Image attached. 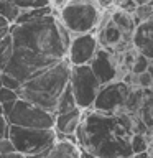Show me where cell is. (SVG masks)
Listing matches in <instances>:
<instances>
[{"label":"cell","instance_id":"25","mask_svg":"<svg viewBox=\"0 0 153 158\" xmlns=\"http://www.w3.org/2000/svg\"><path fill=\"white\" fill-rule=\"evenodd\" d=\"M13 150H15V148H13V145H12V142H10L8 137H2V138H0V153H2V155H7V153L13 152Z\"/></svg>","mask_w":153,"mask_h":158},{"label":"cell","instance_id":"23","mask_svg":"<svg viewBox=\"0 0 153 158\" xmlns=\"http://www.w3.org/2000/svg\"><path fill=\"white\" fill-rule=\"evenodd\" d=\"M135 79H137V87L150 89L153 86V77L150 76V73H148V71H143L140 74H135Z\"/></svg>","mask_w":153,"mask_h":158},{"label":"cell","instance_id":"9","mask_svg":"<svg viewBox=\"0 0 153 158\" xmlns=\"http://www.w3.org/2000/svg\"><path fill=\"white\" fill-rule=\"evenodd\" d=\"M89 66H91L92 73L96 74V77L101 82V86L122 77L117 53L112 51V49L99 46L96 49V53H94L92 59L89 61Z\"/></svg>","mask_w":153,"mask_h":158},{"label":"cell","instance_id":"7","mask_svg":"<svg viewBox=\"0 0 153 158\" xmlns=\"http://www.w3.org/2000/svg\"><path fill=\"white\" fill-rule=\"evenodd\" d=\"M5 118H7L8 125L30 127V128H54L53 112H48L20 97L15 101L12 110L5 115Z\"/></svg>","mask_w":153,"mask_h":158},{"label":"cell","instance_id":"14","mask_svg":"<svg viewBox=\"0 0 153 158\" xmlns=\"http://www.w3.org/2000/svg\"><path fill=\"white\" fill-rule=\"evenodd\" d=\"M110 22L114 25H117L128 36H132L133 30H135V25H137L135 20H133V15L125 12V10H120V8H114L110 12Z\"/></svg>","mask_w":153,"mask_h":158},{"label":"cell","instance_id":"33","mask_svg":"<svg viewBox=\"0 0 153 158\" xmlns=\"http://www.w3.org/2000/svg\"><path fill=\"white\" fill-rule=\"evenodd\" d=\"M0 115H3V110H2V104H0Z\"/></svg>","mask_w":153,"mask_h":158},{"label":"cell","instance_id":"11","mask_svg":"<svg viewBox=\"0 0 153 158\" xmlns=\"http://www.w3.org/2000/svg\"><path fill=\"white\" fill-rule=\"evenodd\" d=\"M130 41L138 53L145 54L148 59H153V20L137 23Z\"/></svg>","mask_w":153,"mask_h":158},{"label":"cell","instance_id":"30","mask_svg":"<svg viewBox=\"0 0 153 158\" xmlns=\"http://www.w3.org/2000/svg\"><path fill=\"white\" fill-rule=\"evenodd\" d=\"M147 71L150 73V76L153 77V59H150V63H148V68H147Z\"/></svg>","mask_w":153,"mask_h":158},{"label":"cell","instance_id":"22","mask_svg":"<svg viewBox=\"0 0 153 158\" xmlns=\"http://www.w3.org/2000/svg\"><path fill=\"white\" fill-rule=\"evenodd\" d=\"M2 86L12 89V91H18L20 86H22V82H20L15 76H12V74L2 71Z\"/></svg>","mask_w":153,"mask_h":158},{"label":"cell","instance_id":"35","mask_svg":"<svg viewBox=\"0 0 153 158\" xmlns=\"http://www.w3.org/2000/svg\"><path fill=\"white\" fill-rule=\"evenodd\" d=\"M150 91H151V96H153V86H151V87H150Z\"/></svg>","mask_w":153,"mask_h":158},{"label":"cell","instance_id":"16","mask_svg":"<svg viewBox=\"0 0 153 158\" xmlns=\"http://www.w3.org/2000/svg\"><path fill=\"white\" fill-rule=\"evenodd\" d=\"M142 102H143V89L142 87H132L130 94H128V97L125 101V106H123V110L132 114V115H137L140 107H142Z\"/></svg>","mask_w":153,"mask_h":158},{"label":"cell","instance_id":"31","mask_svg":"<svg viewBox=\"0 0 153 158\" xmlns=\"http://www.w3.org/2000/svg\"><path fill=\"white\" fill-rule=\"evenodd\" d=\"M148 2H151V0H135L137 5H145V3H148Z\"/></svg>","mask_w":153,"mask_h":158},{"label":"cell","instance_id":"3","mask_svg":"<svg viewBox=\"0 0 153 158\" xmlns=\"http://www.w3.org/2000/svg\"><path fill=\"white\" fill-rule=\"evenodd\" d=\"M69 73H71V63L68 61V58H64L59 63L43 69L41 73L25 81L17 94L20 99H25L54 114L58 97L61 96V92L69 82Z\"/></svg>","mask_w":153,"mask_h":158},{"label":"cell","instance_id":"21","mask_svg":"<svg viewBox=\"0 0 153 158\" xmlns=\"http://www.w3.org/2000/svg\"><path fill=\"white\" fill-rule=\"evenodd\" d=\"M148 63H150V59H148L145 54H142V53L137 51L135 58H133V61H132V64H130V73H132V74H140V73H143V71H147Z\"/></svg>","mask_w":153,"mask_h":158},{"label":"cell","instance_id":"5","mask_svg":"<svg viewBox=\"0 0 153 158\" xmlns=\"http://www.w3.org/2000/svg\"><path fill=\"white\" fill-rule=\"evenodd\" d=\"M8 138L15 150L28 156L49 148L58 140V133L54 128H30L8 125Z\"/></svg>","mask_w":153,"mask_h":158},{"label":"cell","instance_id":"26","mask_svg":"<svg viewBox=\"0 0 153 158\" xmlns=\"http://www.w3.org/2000/svg\"><path fill=\"white\" fill-rule=\"evenodd\" d=\"M115 5H117V8L125 10V12H128V13H132L133 10H135V7H137L135 0H120V2L115 3Z\"/></svg>","mask_w":153,"mask_h":158},{"label":"cell","instance_id":"17","mask_svg":"<svg viewBox=\"0 0 153 158\" xmlns=\"http://www.w3.org/2000/svg\"><path fill=\"white\" fill-rule=\"evenodd\" d=\"M54 8L51 5H46V7H39V8H25V10H20L18 17L15 18L13 23H25V22H30L33 18H38V17H43V15H48V13H53Z\"/></svg>","mask_w":153,"mask_h":158},{"label":"cell","instance_id":"32","mask_svg":"<svg viewBox=\"0 0 153 158\" xmlns=\"http://www.w3.org/2000/svg\"><path fill=\"white\" fill-rule=\"evenodd\" d=\"M0 86H2V69H0Z\"/></svg>","mask_w":153,"mask_h":158},{"label":"cell","instance_id":"6","mask_svg":"<svg viewBox=\"0 0 153 158\" xmlns=\"http://www.w3.org/2000/svg\"><path fill=\"white\" fill-rule=\"evenodd\" d=\"M69 86H71L77 107L86 110L92 107L94 99L101 89V82L97 81L89 64H71Z\"/></svg>","mask_w":153,"mask_h":158},{"label":"cell","instance_id":"20","mask_svg":"<svg viewBox=\"0 0 153 158\" xmlns=\"http://www.w3.org/2000/svg\"><path fill=\"white\" fill-rule=\"evenodd\" d=\"M130 148H132V155L133 153H140L148 150V137L147 133H138L133 132L130 138Z\"/></svg>","mask_w":153,"mask_h":158},{"label":"cell","instance_id":"24","mask_svg":"<svg viewBox=\"0 0 153 158\" xmlns=\"http://www.w3.org/2000/svg\"><path fill=\"white\" fill-rule=\"evenodd\" d=\"M17 99H18L17 91H12V89H8V87L0 86V104H3V102H13V101H17Z\"/></svg>","mask_w":153,"mask_h":158},{"label":"cell","instance_id":"27","mask_svg":"<svg viewBox=\"0 0 153 158\" xmlns=\"http://www.w3.org/2000/svg\"><path fill=\"white\" fill-rule=\"evenodd\" d=\"M2 137H8V122L5 115H0V138Z\"/></svg>","mask_w":153,"mask_h":158},{"label":"cell","instance_id":"19","mask_svg":"<svg viewBox=\"0 0 153 158\" xmlns=\"http://www.w3.org/2000/svg\"><path fill=\"white\" fill-rule=\"evenodd\" d=\"M20 8L15 5L12 0H0V15L3 18H7L10 23L15 22V18L18 17Z\"/></svg>","mask_w":153,"mask_h":158},{"label":"cell","instance_id":"2","mask_svg":"<svg viewBox=\"0 0 153 158\" xmlns=\"http://www.w3.org/2000/svg\"><path fill=\"white\" fill-rule=\"evenodd\" d=\"M135 132V115L125 110L109 114L86 109L74 132L82 152L97 158H130V138Z\"/></svg>","mask_w":153,"mask_h":158},{"label":"cell","instance_id":"1","mask_svg":"<svg viewBox=\"0 0 153 158\" xmlns=\"http://www.w3.org/2000/svg\"><path fill=\"white\" fill-rule=\"evenodd\" d=\"M54 12L25 23H12L10 36L13 53L3 73L12 74L23 84L35 74L66 58L71 33Z\"/></svg>","mask_w":153,"mask_h":158},{"label":"cell","instance_id":"18","mask_svg":"<svg viewBox=\"0 0 153 158\" xmlns=\"http://www.w3.org/2000/svg\"><path fill=\"white\" fill-rule=\"evenodd\" d=\"M12 53H13V41H12V36L8 33L0 40V69L2 71L8 64L10 58H12Z\"/></svg>","mask_w":153,"mask_h":158},{"label":"cell","instance_id":"29","mask_svg":"<svg viewBox=\"0 0 153 158\" xmlns=\"http://www.w3.org/2000/svg\"><path fill=\"white\" fill-rule=\"evenodd\" d=\"M130 158H151V156H150V153H148V150H147V152H140V153H133Z\"/></svg>","mask_w":153,"mask_h":158},{"label":"cell","instance_id":"13","mask_svg":"<svg viewBox=\"0 0 153 158\" xmlns=\"http://www.w3.org/2000/svg\"><path fill=\"white\" fill-rule=\"evenodd\" d=\"M44 158H82L79 148L74 142L69 140H56L48 150Z\"/></svg>","mask_w":153,"mask_h":158},{"label":"cell","instance_id":"15","mask_svg":"<svg viewBox=\"0 0 153 158\" xmlns=\"http://www.w3.org/2000/svg\"><path fill=\"white\" fill-rule=\"evenodd\" d=\"M74 107H77V104H76L74 94L71 91V86H69V82H68V86L64 87V91L61 92V96L58 97L56 107H54V115H56V114L68 112V110H71V109H74Z\"/></svg>","mask_w":153,"mask_h":158},{"label":"cell","instance_id":"10","mask_svg":"<svg viewBox=\"0 0 153 158\" xmlns=\"http://www.w3.org/2000/svg\"><path fill=\"white\" fill-rule=\"evenodd\" d=\"M97 48H99V41L94 31L71 35L66 58L71 64H89Z\"/></svg>","mask_w":153,"mask_h":158},{"label":"cell","instance_id":"12","mask_svg":"<svg viewBox=\"0 0 153 158\" xmlns=\"http://www.w3.org/2000/svg\"><path fill=\"white\" fill-rule=\"evenodd\" d=\"M81 115H82V109L79 107H74L63 114H56L54 115V130H56V133H59V135H74L79 122H81Z\"/></svg>","mask_w":153,"mask_h":158},{"label":"cell","instance_id":"4","mask_svg":"<svg viewBox=\"0 0 153 158\" xmlns=\"http://www.w3.org/2000/svg\"><path fill=\"white\" fill-rule=\"evenodd\" d=\"M102 17L97 0H68L59 8L58 18L71 35L96 31Z\"/></svg>","mask_w":153,"mask_h":158},{"label":"cell","instance_id":"8","mask_svg":"<svg viewBox=\"0 0 153 158\" xmlns=\"http://www.w3.org/2000/svg\"><path fill=\"white\" fill-rule=\"evenodd\" d=\"M130 89L132 87L123 79H115V81L102 84L91 109L101 112H109V114L120 112L123 110V106H125V101L128 94H130Z\"/></svg>","mask_w":153,"mask_h":158},{"label":"cell","instance_id":"28","mask_svg":"<svg viewBox=\"0 0 153 158\" xmlns=\"http://www.w3.org/2000/svg\"><path fill=\"white\" fill-rule=\"evenodd\" d=\"M66 2H68V0H49V5H51L54 10H59Z\"/></svg>","mask_w":153,"mask_h":158},{"label":"cell","instance_id":"34","mask_svg":"<svg viewBox=\"0 0 153 158\" xmlns=\"http://www.w3.org/2000/svg\"><path fill=\"white\" fill-rule=\"evenodd\" d=\"M0 158H7V155H2V153H0Z\"/></svg>","mask_w":153,"mask_h":158},{"label":"cell","instance_id":"36","mask_svg":"<svg viewBox=\"0 0 153 158\" xmlns=\"http://www.w3.org/2000/svg\"><path fill=\"white\" fill-rule=\"evenodd\" d=\"M91 158H97V156H91Z\"/></svg>","mask_w":153,"mask_h":158}]
</instances>
